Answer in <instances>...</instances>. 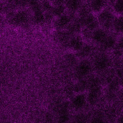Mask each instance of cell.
<instances>
[{"mask_svg":"<svg viewBox=\"0 0 123 123\" xmlns=\"http://www.w3.org/2000/svg\"><path fill=\"white\" fill-rule=\"evenodd\" d=\"M111 31L117 36L123 34V15H115Z\"/></svg>","mask_w":123,"mask_h":123,"instance_id":"cell-13","label":"cell"},{"mask_svg":"<svg viewBox=\"0 0 123 123\" xmlns=\"http://www.w3.org/2000/svg\"><path fill=\"white\" fill-rule=\"evenodd\" d=\"M86 1L85 0H66L64 6L68 12L75 15Z\"/></svg>","mask_w":123,"mask_h":123,"instance_id":"cell-10","label":"cell"},{"mask_svg":"<svg viewBox=\"0 0 123 123\" xmlns=\"http://www.w3.org/2000/svg\"><path fill=\"white\" fill-rule=\"evenodd\" d=\"M91 13L97 15L110 4V0H88L86 1Z\"/></svg>","mask_w":123,"mask_h":123,"instance_id":"cell-7","label":"cell"},{"mask_svg":"<svg viewBox=\"0 0 123 123\" xmlns=\"http://www.w3.org/2000/svg\"><path fill=\"white\" fill-rule=\"evenodd\" d=\"M86 42L81 33L72 35L66 44L67 51L75 54L83 48Z\"/></svg>","mask_w":123,"mask_h":123,"instance_id":"cell-3","label":"cell"},{"mask_svg":"<svg viewBox=\"0 0 123 123\" xmlns=\"http://www.w3.org/2000/svg\"><path fill=\"white\" fill-rule=\"evenodd\" d=\"M54 0H46V1H48V2H49V3H50L51 4V3H52V2H53V1Z\"/></svg>","mask_w":123,"mask_h":123,"instance_id":"cell-22","label":"cell"},{"mask_svg":"<svg viewBox=\"0 0 123 123\" xmlns=\"http://www.w3.org/2000/svg\"><path fill=\"white\" fill-rule=\"evenodd\" d=\"M74 14L68 12L54 18V26L59 31L65 30L75 18Z\"/></svg>","mask_w":123,"mask_h":123,"instance_id":"cell-6","label":"cell"},{"mask_svg":"<svg viewBox=\"0 0 123 123\" xmlns=\"http://www.w3.org/2000/svg\"><path fill=\"white\" fill-rule=\"evenodd\" d=\"M89 123H106V122L101 117H95L90 120Z\"/></svg>","mask_w":123,"mask_h":123,"instance_id":"cell-18","label":"cell"},{"mask_svg":"<svg viewBox=\"0 0 123 123\" xmlns=\"http://www.w3.org/2000/svg\"><path fill=\"white\" fill-rule=\"evenodd\" d=\"M101 86L92 87L89 88V91L86 93L87 103L93 105L98 101L101 93Z\"/></svg>","mask_w":123,"mask_h":123,"instance_id":"cell-12","label":"cell"},{"mask_svg":"<svg viewBox=\"0 0 123 123\" xmlns=\"http://www.w3.org/2000/svg\"><path fill=\"white\" fill-rule=\"evenodd\" d=\"M66 12H67L64 5L52 6V8L50 11V13L54 19L62 15Z\"/></svg>","mask_w":123,"mask_h":123,"instance_id":"cell-15","label":"cell"},{"mask_svg":"<svg viewBox=\"0 0 123 123\" xmlns=\"http://www.w3.org/2000/svg\"><path fill=\"white\" fill-rule=\"evenodd\" d=\"M113 50L123 56V34L118 36L116 47Z\"/></svg>","mask_w":123,"mask_h":123,"instance_id":"cell-16","label":"cell"},{"mask_svg":"<svg viewBox=\"0 0 123 123\" xmlns=\"http://www.w3.org/2000/svg\"><path fill=\"white\" fill-rule=\"evenodd\" d=\"M75 74L79 79H84L91 75L94 72L90 58L78 60L75 65Z\"/></svg>","mask_w":123,"mask_h":123,"instance_id":"cell-2","label":"cell"},{"mask_svg":"<svg viewBox=\"0 0 123 123\" xmlns=\"http://www.w3.org/2000/svg\"><path fill=\"white\" fill-rule=\"evenodd\" d=\"M70 121V115L66 109L63 108L59 117L58 123H68Z\"/></svg>","mask_w":123,"mask_h":123,"instance_id":"cell-17","label":"cell"},{"mask_svg":"<svg viewBox=\"0 0 123 123\" xmlns=\"http://www.w3.org/2000/svg\"><path fill=\"white\" fill-rule=\"evenodd\" d=\"M87 103L86 92L75 93L72 100L73 107L76 110L84 108Z\"/></svg>","mask_w":123,"mask_h":123,"instance_id":"cell-11","label":"cell"},{"mask_svg":"<svg viewBox=\"0 0 123 123\" xmlns=\"http://www.w3.org/2000/svg\"><path fill=\"white\" fill-rule=\"evenodd\" d=\"M90 58L94 72L102 73L113 67V58L110 52L97 49Z\"/></svg>","mask_w":123,"mask_h":123,"instance_id":"cell-1","label":"cell"},{"mask_svg":"<svg viewBox=\"0 0 123 123\" xmlns=\"http://www.w3.org/2000/svg\"><path fill=\"white\" fill-rule=\"evenodd\" d=\"M110 32V31L98 26L90 33L88 42L98 48L103 43Z\"/></svg>","mask_w":123,"mask_h":123,"instance_id":"cell-4","label":"cell"},{"mask_svg":"<svg viewBox=\"0 0 123 123\" xmlns=\"http://www.w3.org/2000/svg\"><path fill=\"white\" fill-rule=\"evenodd\" d=\"M117 37V35L110 31L103 43L97 49L111 53L116 47Z\"/></svg>","mask_w":123,"mask_h":123,"instance_id":"cell-8","label":"cell"},{"mask_svg":"<svg viewBox=\"0 0 123 123\" xmlns=\"http://www.w3.org/2000/svg\"><path fill=\"white\" fill-rule=\"evenodd\" d=\"M66 0H54L51 3L52 6L64 5Z\"/></svg>","mask_w":123,"mask_h":123,"instance_id":"cell-19","label":"cell"},{"mask_svg":"<svg viewBox=\"0 0 123 123\" xmlns=\"http://www.w3.org/2000/svg\"><path fill=\"white\" fill-rule=\"evenodd\" d=\"M118 77L119 78V81L120 88L123 89V73Z\"/></svg>","mask_w":123,"mask_h":123,"instance_id":"cell-20","label":"cell"},{"mask_svg":"<svg viewBox=\"0 0 123 123\" xmlns=\"http://www.w3.org/2000/svg\"><path fill=\"white\" fill-rule=\"evenodd\" d=\"M110 7L115 15H123V0H110Z\"/></svg>","mask_w":123,"mask_h":123,"instance_id":"cell-14","label":"cell"},{"mask_svg":"<svg viewBox=\"0 0 123 123\" xmlns=\"http://www.w3.org/2000/svg\"><path fill=\"white\" fill-rule=\"evenodd\" d=\"M97 48L89 42H86L83 48L76 54L75 56L78 60L90 58Z\"/></svg>","mask_w":123,"mask_h":123,"instance_id":"cell-9","label":"cell"},{"mask_svg":"<svg viewBox=\"0 0 123 123\" xmlns=\"http://www.w3.org/2000/svg\"><path fill=\"white\" fill-rule=\"evenodd\" d=\"M85 0V1H88V0Z\"/></svg>","mask_w":123,"mask_h":123,"instance_id":"cell-23","label":"cell"},{"mask_svg":"<svg viewBox=\"0 0 123 123\" xmlns=\"http://www.w3.org/2000/svg\"><path fill=\"white\" fill-rule=\"evenodd\" d=\"M114 16L110 6L96 15L99 25L110 31Z\"/></svg>","mask_w":123,"mask_h":123,"instance_id":"cell-5","label":"cell"},{"mask_svg":"<svg viewBox=\"0 0 123 123\" xmlns=\"http://www.w3.org/2000/svg\"><path fill=\"white\" fill-rule=\"evenodd\" d=\"M116 123H123V113L117 117L116 119Z\"/></svg>","mask_w":123,"mask_h":123,"instance_id":"cell-21","label":"cell"}]
</instances>
